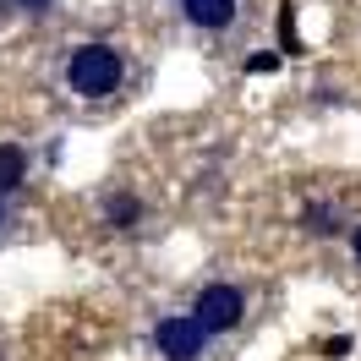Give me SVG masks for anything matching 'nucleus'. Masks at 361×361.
I'll return each mask as SVG.
<instances>
[{
  "instance_id": "1",
  "label": "nucleus",
  "mask_w": 361,
  "mask_h": 361,
  "mask_svg": "<svg viewBox=\"0 0 361 361\" xmlns=\"http://www.w3.org/2000/svg\"><path fill=\"white\" fill-rule=\"evenodd\" d=\"M121 77H126V66H121V55H115L110 44H77L71 49V66H66L71 93H82V99H110V93L121 88Z\"/></svg>"
},
{
  "instance_id": "2",
  "label": "nucleus",
  "mask_w": 361,
  "mask_h": 361,
  "mask_svg": "<svg viewBox=\"0 0 361 361\" xmlns=\"http://www.w3.org/2000/svg\"><path fill=\"white\" fill-rule=\"evenodd\" d=\"M192 317L203 323L208 334H230V329L247 317V295L235 290V285H203L197 301H192Z\"/></svg>"
},
{
  "instance_id": "3",
  "label": "nucleus",
  "mask_w": 361,
  "mask_h": 361,
  "mask_svg": "<svg viewBox=\"0 0 361 361\" xmlns=\"http://www.w3.org/2000/svg\"><path fill=\"white\" fill-rule=\"evenodd\" d=\"M154 345H159V356H164V361H197V356H203V345H208V329L192 312H186V317H164V323L154 329Z\"/></svg>"
},
{
  "instance_id": "4",
  "label": "nucleus",
  "mask_w": 361,
  "mask_h": 361,
  "mask_svg": "<svg viewBox=\"0 0 361 361\" xmlns=\"http://www.w3.org/2000/svg\"><path fill=\"white\" fill-rule=\"evenodd\" d=\"M180 11H186L192 27H208V33L235 23V0H180Z\"/></svg>"
},
{
  "instance_id": "5",
  "label": "nucleus",
  "mask_w": 361,
  "mask_h": 361,
  "mask_svg": "<svg viewBox=\"0 0 361 361\" xmlns=\"http://www.w3.org/2000/svg\"><path fill=\"white\" fill-rule=\"evenodd\" d=\"M27 176V154L17 142H0V192H11V186H23Z\"/></svg>"
},
{
  "instance_id": "6",
  "label": "nucleus",
  "mask_w": 361,
  "mask_h": 361,
  "mask_svg": "<svg viewBox=\"0 0 361 361\" xmlns=\"http://www.w3.org/2000/svg\"><path fill=\"white\" fill-rule=\"evenodd\" d=\"M104 214H110V225H115V230H132L137 219H142V203H137L132 192H115L110 203H104Z\"/></svg>"
},
{
  "instance_id": "7",
  "label": "nucleus",
  "mask_w": 361,
  "mask_h": 361,
  "mask_svg": "<svg viewBox=\"0 0 361 361\" xmlns=\"http://www.w3.org/2000/svg\"><path fill=\"white\" fill-rule=\"evenodd\" d=\"M301 230H312V235H334V230H339L334 225V208H317V203L301 208Z\"/></svg>"
},
{
  "instance_id": "8",
  "label": "nucleus",
  "mask_w": 361,
  "mask_h": 361,
  "mask_svg": "<svg viewBox=\"0 0 361 361\" xmlns=\"http://www.w3.org/2000/svg\"><path fill=\"white\" fill-rule=\"evenodd\" d=\"M279 33H285V49H301V39H295V6H285V11H279Z\"/></svg>"
},
{
  "instance_id": "9",
  "label": "nucleus",
  "mask_w": 361,
  "mask_h": 361,
  "mask_svg": "<svg viewBox=\"0 0 361 361\" xmlns=\"http://www.w3.org/2000/svg\"><path fill=\"white\" fill-rule=\"evenodd\" d=\"M279 66H285L279 55H252V61H247V71H252V77H269V71H279Z\"/></svg>"
},
{
  "instance_id": "10",
  "label": "nucleus",
  "mask_w": 361,
  "mask_h": 361,
  "mask_svg": "<svg viewBox=\"0 0 361 361\" xmlns=\"http://www.w3.org/2000/svg\"><path fill=\"white\" fill-rule=\"evenodd\" d=\"M323 356H329V361H345V356H350V334H334L329 345H323Z\"/></svg>"
},
{
  "instance_id": "11",
  "label": "nucleus",
  "mask_w": 361,
  "mask_h": 361,
  "mask_svg": "<svg viewBox=\"0 0 361 361\" xmlns=\"http://www.w3.org/2000/svg\"><path fill=\"white\" fill-rule=\"evenodd\" d=\"M17 6H23V11H33V17H39V11H49L55 0H17Z\"/></svg>"
},
{
  "instance_id": "12",
  "label": "nucleus",
  "mask_w": 361,
  "mask_h": 361,
  "mask_svg": "<svg viewBox=\"0 0 361 361\" xmlns=\"http://www.w3.org/2000/svg\"><path fill=\"white\" fill-rule=\"evenodd\" d=\"M350 252H356V263H361V230H356V235H350Z\"/></svg>"
},
{
  "instance_id": "13",
  "label": "nucleus",
  "mask_w": 361,
  "mask_h": 361,
  "mask_svg": "<svg viewBox=\"0 0 361 361\" xmlns=\"http://www.w3.org/2000/svg\"><path fill=\"white\" fill-rule=\"evenodd\" d=\"M0 225H6V203H0Z\"/></svg>"
}]
</instances>
